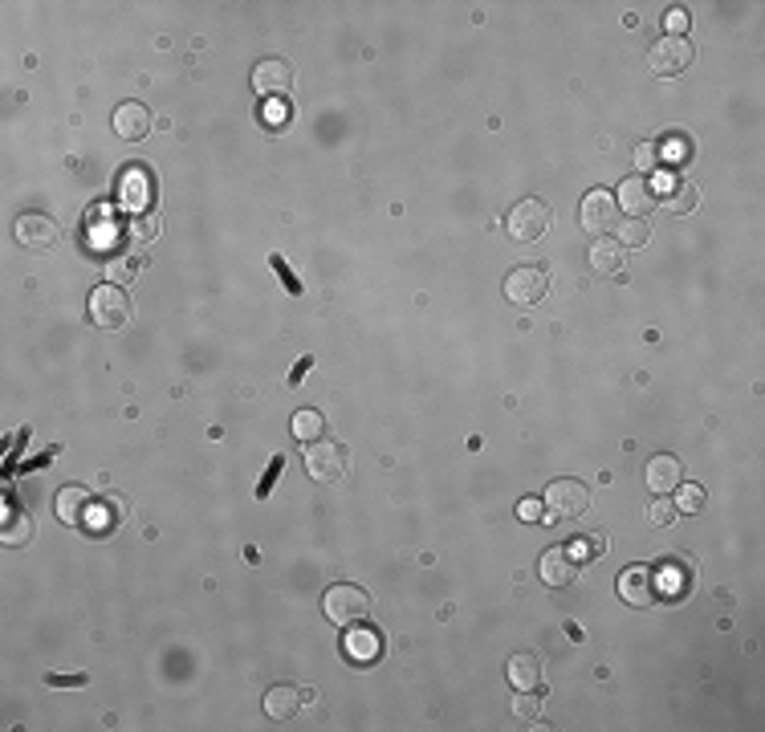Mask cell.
I'll use <instances>...</instances> for the list:
<instances>
[{
    "label": "cell",
    "mask_w": 765,
    "mask_h": 732,
    "mask_svg": "<svg viewBox=\"0 0 765 732\" xmlns=\"http://www.w3.org/2000/svg\"><path fill=\"white\" fill-rule=\"evenodd\" d=\"M322 606H326V618H330V623L358 626V623L371 618V594L358 590V586H350V582H342V586H330V590H326Z\"/></svg>",
    "instance_id": "1"
},
{
    "label": "cell",
    "mask_w": 765,
    "mask_h": 732,
    "mask_svg": "<svg viewBox=\"0 0 765 732\" xmlns=\"http://www.w3.org/2000/svg\"><path fill=\"white\" fill-rule=\"evenodd\" d=\"M586 504H590V493H586V484H578V480H553V484H545L542 493V509L545 517L553 521H570V517H582Z\"/></svg>",
    "instance_id": "2"
},
{
    "label": "cell",
    "mask_w": 765,
    "mask_h": 732,
    "mask_svg": "<svg viewBox=\"0 0 765 732\" xmlns=\"http://www.w3.org/2000/svg\"><path fill=\"white\" fill-rule=\"evenodd\" d=\"M346 464H350V452L334 439H314L306 444V472L317 480V484H334V480L346 476Z\"/></svg>",
    "instance_id": "3"
},
{
    "label": "cell",
    "mask_w": 765,
    "mask_h": 732,
    "mask_svg": "<svg viewBox=\"0 0 765 732\" xmlns=\"http://www.w3.org/2000/svg\"><path fill=\"white\" fill-rule=\"evenodd\" d=\"M127 317H130V301H127L122 285H98V289L90 293V322H94L98 330H118Z\"/></svg>",
    "instance_id": "4"
},
{
    "label": "cell",
    "mask_w": 765,
    "mask_h": 732,
    "mask_svg": "<svg viewBox=\"0 0 765 732\" xmlns=\"http://www.w3.org/2000/svg\"><path fill=\"white\" fill-rule=\"evenodd\" d=\"M545 293H550V273L537 265H517L505 277V297L513 305H537V301H545Z\"/></svg>",
    "instance_id": "5"
},
{
    "label": "cell",
    "mask_w": 765,
    "mask_h": 732,
    "mask_svg": "<svg viewBox=\"0 0 765 732\" xmlns=\"http://www.w3.org/2000/svg\"><path fill=\"white\" fill-rule=\"evenodd\" d=\"M550 220H553V211L545 208L542 200H521V203H513V211L505 216V228H509L513 240H537V236H545Z\"/></svg>",
    "instance_id": "6"
},
{
    "label": "cell",
    "mask_w": 765,
    "mask_h": 732,
    "mask_svg": "<svg viewBox=\"0 0 765 732\" xmlns=\"http://www.w3.org/2000/svg\"><path fill=\"white\" fill-rule=\"evenodd\" d=\"M647 65L656 78H680L692 65V45L684 37H659L656 45L647 49Z\"/></svg>",
    "instance_id": "7"
},
{
    "label": "cell",
    "mask_w": 765,
    "mask_h": 732,
    "mask_svg": "<svg viewBox=\"0 0 765 732\" xmlns=\"http://www.w3.org/2000/svg\"><path fill=\"white\" fill-rule=\"evenodd\" d=\"M578 220H582L586 232L607 236V232H615V228H619L623 211H619V203H615V195H610V192H590L582 200V208H578Z\"/></svg>",
    "instance_id": "8"
},
{
    "label": "cell",
    "mask_w": 765,
    "mask_h": 732,
    "mask_svg": "<svg viewBox=\"0 0 765 732\" xmlns=\"http://www.w3.org/2000/svg\"><path fill=\"white\" fill-rule=\"evenodd\" d=\"M16 240L24 244V249L33 252H49L57 249V240H61V228H57L53 216H45V211H24L21 220H16Z\"/></svg>",
    "instance_id": "9"
},
{
    "label": "cell",
    "mask_w": 765,
    "mask_h": 732,
    "mask_svg": "<svg viewBox=\"0 0 765 732\" xmlns=\"http://www.w3.org/2000/svg\"><path fill=\"white\" fill-rule=\"evenodd\" d=\"M155 200V179L146 167H127L118 179V203L130 211V216H143Z\"/></svg>",
    "instance_id": "10"
},
{
    "label": "cell",
    "mask_w": 765,
    "mask_h": 732,
    "mask_svg": "<svg viewBox=\"0 0 765 732\" xmlns=\"http://www.w3.org/2000/svg\"><path fill=\"white\" fill-rule=\"evenodd\" d=\"M615 203H619V211H627V216L647 220V211L659 203L656 183H651V179H643V175L623 179V183H619V192H615Z\"/></svg>",
    "instance_id": "11"
},
{
    "label": "cell",
    "mask_w": 765,
    "mask_h": 732,
    "mask_svg": "<svg viewBox=\"0 0 765 732\" xmlns=\"http://www.w3.org/2000/svg\"><path fill=\"white\" fill-rule=\"evenodd\" d=\"M94 501H98V496H90L86 488L70 484V488H61V493H57L53 512H57V521H61V525H90Z\"/></svg>",
    "instance_id": "12"
},
{
    "label": "cell",
    "mask_w": 765,
    "mask_h": 732,
    "mask_svg": "<svg viewBox=\"0 0 765 732\" xmlns=\"http://www.w3.org/2000/svg\"><path fill=\"white\" fill-rule=\"evenodd\" d=\"M619 594H623L627 606H651V602H656V594H659L656 574H651V569H643V566L623 569V574H619Z\"/></svg>",
    "instance_id": "13"
},
{
    "label": "cell",
    "mask_w": 765,
    "mask_h": 732,
    "mask_svg": "<svg viewBox=\"0 0 765 732\" xmlns=\"http://www.w3.org/2000/svg\"><path fill=\"white\" fill-rule=\"evenodd\" d=\"M289 86H293V70L285 61H277V57H269V61H260L252 70V89L260 98H285Z\"/></svg>",
    "instance_id": "14"
},
{
    "label": "cell",
    "mask_w": 765,
    "mask_h": 732,
    "mask_svg": "<svg viewBox=\"0 0 765 732\" xmlns=\"http://www.w3.org/2000/svg\"><path fill=\"white\" fill-rule=\"evenodd\" d=\"M578 574V561L570 558L566 545H553V549L542 553V561H537V577H542L545 586H570Z\"/></svg>",
    "instance_id": "15"
},
{
    "label": "cell",
    "mask_w": 765,
    "mask_h": 732,
    "mask_svg": "<svg viewBox=\"0 0 765 732\" xmlns=\"http://www.w3.org/2000/svg\"><path fill=\"white\" fill-rule=\"evenodd\" d=\"M114 130H118L127 143H138V138H146V130H151V110H146L143 102H122L118 110H114Z\"/></svg>",
    "instance_id": "16"
},
{
    "label": "cell",
    "mask_w": 765,
    "mask_h": 732,
    "mask_svg": "<svg viewBox=\"0 0 765 732\" xmlns=\"http://www.w3.org/2000/svg\"><path fill=\"white\" fill-rule=\"evenodd\" d=\"M680 472H684V464L675 460V455H651L647 460V472H643V476H647V488L651 493H672L675 484H680Z\"/></svg>",
    "instance_id": "17"
},
{
    "label": "cell",
    "mask_w": 765,
    "mask_h": 732,
    "mask_svg": "<svg viewBox=\"0 0 765 732\" xmlns=\"http://www.w3.org/2000/svg\"><path fill=\"white\" fill-rule=\"evenodd\" d=\"M342 647H346V655L354 659V663H374L382 643H379V634L366 631V626L358 623V626H346V643H342Z\"/></svg>",
    "instance_id": "18"
},
{
    "label": "cell",
    "mask_w": 765,
    "mask_h": 732,
    "mask_svg": "<svg viewBox=\"0 0 765 732\" xmlns=\"http://www.w3.org/2000/svg\"><path fill=\"white\" fill-rule=\"evenodd\" d=\"M505 675H509L513 691H537V683H542V663H537V659L529 655V651H521V655L509 659Z\"/></svg>",
    "instance_id": "19"
},
{
    "label": "cell",
    "mask_w": 765,
    "mask_h": 732,
    "mask_svg": "<svg viewBox=\"0 0 765 732\" xmlns=\"http://www.w3.org/2000/svg\"><path fill=\"white\" fill-rule=\"evenodd\" d=\"M301 688H293V683H277V688L265 691V712L273 716V720H289V716H298L301 708Z\"/></svg>",
    "instance_id": "20"
},
{
    "label": "cell",
    "mask_w": 765,
    "mask_h": 732,
    "mask_svg": "<svg viewBox=\"0 0 765 732\" xmlns=\"http://www.w3.org/2000/svg\"><path fill=\"white\" fill-rule=\"evenodd\" d=\"M122 517H127V501H118V496H98L94 512H90V525H94V533H110Z\"/></svg>",
    "instance_id": "21"
},
{
    "label": "cell",
    "mask_w": 765,
    "mask_h": 732,
    "mask_svg": "<svg viewBox=\"0 0 765 732\" xmlns=\"http://www.w3.org/2000/svg\"><path fill=\"white\" fill-rule=\"evenodd\" d=\"M590 268H599V273H619V268H623V244L610 240V236L594 240L590 244Z\"/></svg>",
    "instance_id": "22"
},
{
    "label": "cell",
    "mask_w": 765,
    "mask_h": 732,
    "mask_svg": "<svg viewBox=\"0 0 765 732\" xmlns=\"http://www.w3.org/2000/svg\"><path fill=\"white\" fill-rule=\"evenodd\" d=\"M696 200H700L696 187H692L688 179H675V183L667 187V195H664V208L675 211V216H688V211L696 208Z\"/></svg>",
    "instance_id": "23"
},
{
    "label": "cell",
    "mask_w": 765,
    "mask_h": 732,
    "mask_svg": "<svg viewBox=\"0 0 765 732\" xmlns=\"http://www.w3.org/2000/svg\"><path fill=\"white\" fill-rule=\"evenodd\" d=\"M293 436L301 439V444H314V439H322V431H326V419L317 411H309V407H301V411H293Z\"/></svg>",
    "instance_id": "24"
},
{
    "label": "cell",
    "mask_w": 765,
    "mask_h": 732,
    "mask_svg": "<svg viewBox=\"0 0 765 732\" xmlns=\"http://www.w3.org/2000/svg\"><path fill=\"white\" fill-rule=\"evenodd\" d=\"M619 244L623 249H643V244L651 240V224L647 220H635V216H627V220H619Z\"/></svg>",
    "instance_id": "25"
},
{
    "label": "cell",
    "mask_w": 765,
    "mask_h": 732,
    "mask_svg": "<svg viewBox=\"0 0 765 732\" xmlns=\"http://www.w3.org/2000/svg\"><path fill=\"white\" fill-rule=\"evenodd\" d=\"M566 549H570V558L582 566V561L602 558V549H607V537H602V533H586V537H578V541H570Z\"/></svg>",
    "instance_id": "26"
},
{
    "label": "cell",
    "mask_w": 765,
    "mask_h": 732,
    "mask_svg": "<svg viewBox=\"0 0 765 732\" xmlns=\"http://www.w3.org/2000/svg\"><path fill=\"white\" fill-rule=\"evenodd\" d=\"M672 493H675V501H672L675 512H704L708 501H704V488L700 484H675Z\"/></svg>",
    "instance_id": "27"
},
{
    "label": "cell",
    "mask_w": 765,
    "mask_h": 732,
    "mask_svg": "<svg viewBox=\"0 0 765 732\" xmlns=\"http://www.w3.org/2000/svg\"><path fill=\"white\" fill-rule=\"evenodd\" d=\"M688 586H692V569L680 561V566H667L664 569V590H659V594H667V598H684V590H688Z\"/></svg>",
    "instance_id": "28"
},
{
    "label": "cell",
    "mask_w": 765,
    "mask_h": 732,
    "mask_svg": "<svg viewBox=\"0 0 765 732\" xmlns=\"http://www.w3.org/2000/svg\"><path fill=\"white\" fill-rule=\"evenodd\" d=\"M33 537V521L24 512H13L8 509V521H5V545H24Z\"/></svg>",
    "instance_id": "29"
},
{
    "label": "cell",
    "mask_w": 765,
    "mask_h": 732,
    "mask_svg": "<svg viewBox=\"0 0 765 732\" xmlns=\"http://www.w3.org/2000/svg\"><path fill=\"white\" fill-rule=\"evenodd\" d=\"M635 167H639L643 175H651V171L664 167V151H659V143H639V146H635Z\"/></svg>",
    "instance_id": "30"
},
{
    "label": "cell",
    "mask_w": 765,
    "mask_h": 732,
    "mask_svg": "<svg viewBox=\"0 0 765 732\" xmlns=\"http://www.w3.org/2000/svg\"><path fill=\"white\" fill-rule=\"evenodd\" d=\"M513 716H517V720H537V716H542V699H537L534 691L513 696Z\"/></svg>",
    "instance_id": "31"
},
{
    "label": "cell",
    "mask_w": 765,
    "mask_h": 732,
    "mask_svg": "<svg viewBox=\"0 0 765 732\" xmlns=\"http://www.w3.org/2000/svg\"><path fill=\"white\" fill-rule=\"evenodd\" d=\"M269 265H273V273H277V281H281V285H285V289H289V293H293V297H301V281H298V277H293V268H289V265H285V257H277V252H273V257H269Z\"/></svg>",
    "instance_id": "32"
},
{
    "label": "cell",
    "mask_w": 765,
    "mask_h": 732,
    "mask_svg": "<svg viewBox=\"0 0 765 732\" xmlns=\"http://www.w3.org/2000/svg\"><path fill=\"white\" fill-rule=\"evenodd\" d=\"M647 521H651V525H672V521H675V504L667 501V496H659V501H651V509H647Z\"/></svg>",
    "instance_id": "33"
},
{
    "label": "cell",
    "mask_w": 765,
    "mask_h": 732,
    "mask_svg": "<svg viewBox=\"0 0 765 732\" xmlns=\"http://www.w3.org/2000/svg\"><path fill=\"white\" fill-rule=\"evenodd\" d=\"M664 29H667V37H684V33H688V13H684V8H667Z\"/></svg>",
    "instance_id": "34"
},
{
    "label": "cell",
    "mask_w": 765,
    "mask_h": 732,
    "mask_svg": "<svg viewBox=\"0 0 765 732\" xmlns=\"http://www.w3.org/2000/svg\"><path fill=\"white\" fill-rule=\"evenodd\" d=\"M135 273H138V265H135V260H114V265L106 268V277H110V285H127V281H135Z\"/></svg>",
    "instance_id": "35"
},
{
    "label": "cell",
    "mask_w": 765,
    "mask_h": 732,
    "mask_svg": "<svg viewBox=\"0 0 765 732\" xmlns=\"http://www.w3.org/2000/svg\"><path fill=\"white\" fill-rule=\"evenodd\" d=\"M130 236H135V240H151V236H159V220L155 216H135V224H130Z\"/></svg>",
    "instance_id": "36"
},
{
    "label": "cell",
    "mask_w": 765,
    "mask_h": 732,
    "mask_svg": "<svg viewBox=\"0 0 765 732\" xmlns=\"http://www.w3.org/2000/svg\"><path fill=\"white\" fill-rule=\"evenodd\" d=\"M281 468H285V455H273V460H269V472L260 476V484H257V496H269V493H273V480L281 476Z\"/></svg>",
    "instance_id": "37"
},
{
    "label": "cell",
    "mask_w": 765,
    "mask_h": 732,
    "mask_svg": "<svg viewBox=\"0 0 765 732\" xmlns=\"http://www.w3.org/2000/svg\"><path fill=\"white\" fill-rule=\"evenodd\" d=\"M49 688H81L86 683V675H45Z\"/></svg>",
    "instance_id": "38"
},
{
    "label": "cell",
    "mask_w": 765,
    "mask_h": 732,
    "mask_svg": "<svg viewBox=\"0 0 765 732\" xmlns=\"http://www.w3.org/2000/svg\"><path fill=\"white\" fill-rule=\"evenodd\" d=\"M542 512H545V509H542V501H521L517 517H521V521H537V517H542Z\"/></svg>",
    "instance_id": "39"
},
{
    "label": "cell",
    "mask_w": 765,
    "mask_h": 732,
    "mask_svg": "<svg viewBox=\"0 0 765 732\" xmlns=\"http://www.w3.org/2000/svg\"><path fill=\"white\" fill-rule=\"evenodd\" d=\"M309 366H314V358H298V366H293V371H289V387H298V382L306 379V374H309Z\"/></svg>",
    "instance_id": "40"
},
{
    "label": "cell",
    "mask_w": 765,
    "mask_h": 732,
    "mask_svg": "<svg viewBox=\"0 0 765 732\" xmlns=\"http://www.w3.org/2000/svg\"><path fill=\"white\" fill-rule=\"evenodd\" d=\"M269 122H289V102H269Z\"/></svg>",
    "instance_id": "41"
}]
</instances>
